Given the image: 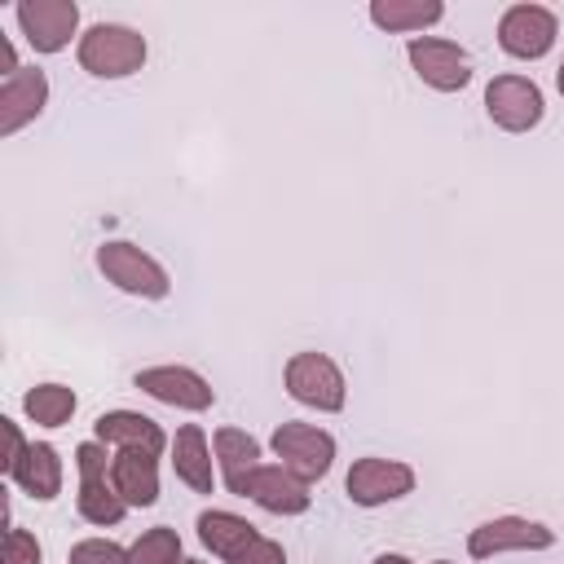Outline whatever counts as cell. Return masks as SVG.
Returning a JSON list of instances; mask_svg holds the SVG:
<instances>
[{
	"instance_id": "obj_9",
	"label": "cell",
	"mask_w": 564,
	"mask_h": 564,
	"mask_svg": "<svg viewBox=\"0 0 564 564\" xmlns=\"http://www.w3.org/2000/svg\"><path fill=\"white\" fill-rule=\"evenodd\" d=\"M555 35H560V22L546 4H511L498 18V44H502L507 57H520V62L546 57Z\"/></svg>"
},
{
	"instance_id": "obj_5",
	"label": "cell",
	"mask_w": 564,
	"mask_h": 564,
	"mask_svg": "<svg viewBox=\"0 0 564 564\" xmlns=\"http://www.w3.org/2000/svg\"><path fill=\"white\" fill-rule=\"evenodd\" d=\"M273 454L282 458V467L291 476H300L304 485L322 480L335 463V436L313 427V423H278L273 427Z\"/></svg>"
},
{
	"instance_id": "obj_2",
	"label": "cell",
	"mask_w": 564,
	"mask_h": 564,
	"mask_svg": "<svg viewBox=\"0 0 564 564\" xmlns=\"http://www.w3.org/2000/svg\"><path fill=\"white\" fill-rule=\"evenodd\" d=\"M75 57L97 79H123L145 66V35H137L132 26H119V22H97L79 35Z\"/></svg>"
},
{
	"instance_id": "obj_10",
	"label": "cell",
	"mask_w": 564,
	"mask_h": 564,
	"mask_svg": "<svg viewBox=\"0 0 564 564\" xmlns=\"http://www.w3.org/2000/svg\"><path fill=\"white\" fill-rule=\"evenodd\" d=\"M485 115L502 132H529V128L542 123L546 101H542V88L533 79H524V75H498L485 88Z\"/></svg>"
},
{
	"instance_id": "obj_18",
	"label": "cell",
	"mask_w": 564,
	"mask_h": 564,
	"mask_svg": "<svg viewBox=\"0 0 564 564\" xmlns=\"http://www.w3.org/2000/svg\"><path fill=\"white\" fill-rule=\"evenodd\" d=\"M172 467H176V476H181L194 494H212L216 471H212V449H207V436H203L198 423H181V427H176Z\"/></svg>"
},
{
	"instance_id": "obj_6",
	"label": "cell",
	"mask_w": 564,
	"mask_h": 564,
	"mask_svg": "<svg viewBox=\"0 0 564 564\" xmlns=\"http://www.w3.org/2000/svg\"><path fill=\"white\" fill-rule=\"evenodd\" d=\"M75 467H79V516L88 524H119L123 511H128V502L115 494V480H110L101 441H84L75 449Z\"/></svg>"
},
{
	"instance_id": "obj_22",
	"label": "cell",
	"mask_w": 564,
	"mask_h": 564,
	"mask_svg": "<svg viewBox=\"0 0 564 564\" xmlns=\"http://www.w3.org/2000/svg\"><path fill=\"white\" fill-rule=\"evenodd\" d=\"M216 458H220V476H225V489H229L238 476L260 467V441L247 436L242 427H220L216 432Z\"/></svg>"
},
{
	"instance_id": "obj_19",
	"label": "cell",
	"mask_w": 564,
	"mask_h": 564,
	"mask_svg": "<svg viewBox=\"0 0 564 564\" xmlns=\"http://www.w3.org/2000/svg\"><path fill=\"white\" fill-rule=\"evenodd\" d=\"M13 480H18L22 494H31V498H40V502L57 498V494H62V458H57V449L44 445V441H40V445H26L22 463L13 467Z\"/></svg>"
},
{
	"instance_id": "obj_4",
	"label": "cell",
	"mask_w": 564,
	"mask_h": 564,
	"mask_svg": "<svg viewBox=\"0 0 564 564\" xmlns=\"http://www.w3.org/2000/svg\"><path fill=\"white\" fill-rule=\"evenodd\" d=\"M286 392L300 401V405H313V410H322V414H335V410H344V397H348V388H344V370L326 357V352H295L291 361H286Z\"/></svg>"
},
{
	"instance_id": "obj_1",
	"label": "cell",
	"mask_w": 564,
	"mask_h": 564,
	"mask_svg": "<svg viewBox=\"0 0 564 564\" xmlns=\"http://www.w3.org/2000/svg\"><path fill=\"white\" fill-rule=\"evenodd\" d=\"M198 538L225 564H286V551L273 538L256 533V524H247L234 511H203L198 516Z\"/></svg>"
},
{
	"instance_id": "obj_8",
	"label": "cell",
	"mask_w": 564,
	"mask_h": 564,
	"mask_svg": "<svg viewBox=\"0 0 564 564\" xmlns=\"http://www.w3.org/2000/svg\"><path fill=\"white\" fill-rule=\"evenodd\" d=\"M229 494L251 498V502L264 507L269 516H300V511H308V502H313L308 485H304L300 476H291L282 463H278V467H269V463L251 467L247 476H238V480L229 485Z\"/></svg>"
},
{
	"instance_id": "obj_25",
	"label": "cell",
	"mask_w": 564,
	"mask_h": 564,
	"mask_svg": "<svg viewBox=\"0 0 564 564\" xmlns=\"http://www.w3.org/2000/svg\"><path fill=\"white\" fill-rule=\"evenodd\" d=\"M40 542H35V533H26V529H18V524H9L4 529V546H0V564H40Z\"/></svg>"
},
{
	"instance_id": "obj_17",
	"label": "cell",
	"mask_w": 564,
	"mask_h": 564,
	"mask_svg": "<svg viewBox=\"0 0 564 564\" xmlns=\"http://www.w3.org/2000/svg\"><path fill=\"white\" fill-rule=\"evenodd\" d=\"M97 441L101 445H119V449H145V454H159L167 445L163 427L150 419V414H137V410H110L93 423Z\"/></svg>"
},
{
	"instance_id": "obj_13",
	"label": "cell",
	"mask_w": 564,
	"mask_h": 564,
	"mask_svg": "<svg viewBox=\"0 0 564 564\" xmlns=\"http://www.w3.org/2000/svg\"><path fill=\"white\" fill-rule=\"evenodd\" d=\"M18 26L35 53H62L79 26V4L75 0H22Z\"/></svg>"
},
{
	"instance_id": "obj_3",
	"label": "cell",
	"mask_w": 564,
	"mask_h": 564,
	"mask_svg": "<svg viewBox=\"0 0 564 564\" xmlns=\"http://www.w3.org/2000/svg\"><path fill=\"white\" fill-rule=\"evenodd\" d=\"M97 269L106 273V282H115L119 291L141 295V300H163L172 291L167 269L132 242H101L97 247Z\"/></svg>"
},
{
	"instance_id": "obj_14",
	"label": "cell",
	"mask_w": 564,
	"mask_h": 564,
	"mask_svg": "<svg viewBox=\"0 0 564 564\" xmlns=\"http://www.w3.org/2000/svg\"><path fill=\"white\" fill-rule=\"evenodd\" d=\"M132 383L141 392H150L154 401L176 405V410H207L216 401V388L189 366H150V370H137Z\"/></svg>"
},
{
	"instance_id": "obj_29",
	"label": "cell",
	"mask_w": 564,
	"mask_h": 564,
	"mask_svg": "<svg viewBox=\"0 0 564 564\" xmlns=\"http://www.w3.org/2000/svg\"><path fill=\"white\" fill-rule=\"evenodd\" d=\"M555 84H560V97H564V62H560V70H555Z\"/></svg>"
},
{
	"instance_id": "obj_26",
	"label": "cell",
	"mask_w": 564,
	"mask_h": 564,
	"mask_svg": "<svg viewBox=\"0 0 564 564\" xmlns=\"http://www.w3.org/2000/svg\"><path fill=\"white\" fill-rule=\"evenodd\" d=\"M0 432H4V458H0V467H4V476H13V467L26 454V441H22V432H18L13 419H0Z\"/></svg>"
},
{
	"instance_id": "obj_12",
	"label": "cell",
	"mask_w": 564,
	"mask_h": 564,
	"mask_svg": "<svg viewBox=\"0 0 564 564\" xmlns=\"http://www.w3.org/2000/svg\"><path fill=\"white\" fill-rule=\"evenodd\" d=\"M555 542V533L542 520H524V516H498L471 529L467 538V555L471 560H489L502 551H546Z\"/></svg>"
},
{
	"instance_id": "obj_24",
	"label": "cell",
	"mask_w": 564,
	"mask_h": 564,
	"mask_svg": "<svg viewBox=\"0 0 564 564\" xmlns=\"http://www.w3.org/2000/svg\"><path fill=\"white\" fill-rule=\"evenodd\" d=\"M70 564H128V551L110 538H84L70 546Z\"/></svg>"
},
{
	"instance_id": "obj_15",
	"label": "cell",
	"mask_w": 564,
	"mask_h": 564,
	"mask_svg": "<svg viewBox=\"0 0 564 564\" xmlns=\"http://www.w3.org/2000/svg\"><path fill=\"white\" fill-rule=\"evenodd\" d=\"M48 106V75L40 66H22L0 84V137H13Z\"/></svg>"
},
{
	"instance_id": "obj_27",
	"label": "cell",
	"mask_w": 564,
	"mask_h": 564,
	"mask_svg": "<svg viewBox=\"0 0 564 564\" xmlns=\"http://www.w3.org/2000/svg\"><path fill=\"white\" fill-rule=\"evenodd\" d=\"M18 70H22V66H18V53H13V44L0 35V75H4V79H13Z\"/></svg>"
},
{
	"instance_id": "obj_30",
	"label": "cell",
	"mask_w": 564,
	"mask_h": 564,
	"mask_svg": "<svg viewBox=\"0 0 564 564\" xmlns=\"http://www.w3.org/2000/svg\"><path fill=\"white\" fill-rule=\"evenodd\" d=\"M181 564H203V560H181Z\"/></svg>"
},
{
	"instance_id": "obj_28",
	"label": "cell",
	"mask_w": 564,
	"mask_h": 564,
	"mask_svg": "<svg viewBox=\"0 0 564 564\" xmlns=\"http://www.w3.org/2000/svg\"><path fill=\"white\" fill-rule=\"evenodd\" d=\"M375 564H414V560H405V555H397V551H383V555H375Z\"/></svg>"
},
{
	"instance_id": "obj_23",
	"label": "cell",
	"mask_w": 564,
	"mask_h": 564,
	"mask_svg": "<svg viewBox=\"0 0 564 564\" xmlns=\"http://www.w3.org/2000/svg\"><path fill=\"white\" fill-rule=\"evenodd\" d=\"M128 564H181V538H176V529H167V524L145 529L128 546Z\"/></svg>"
},
{
	"instance_id": "obj_7",
	"label": "cell",
	"mask_w": 564,
	"mask_h": 564,
	"mask_svg": "<svg viewBox=\"0 0 564 564\" xmlns=\"http://www.w3.org/2000/svg\"><path fill=\"white\" fill-rule=\"evenodd\" d=\"M405 57L414 66V75L436 88V93H463L471 84V57L454 44V40H441V35H414L405 44Z\"/></svg>"
},
{
	"instance_id": "obj_21",
	"label": "cell",
	"mask_w": 564,
	"mask_h": 564,
	"mask_svg": "<svg viewBox=\"0 0 564 564\" xmlns=\"http://www.w3.org/2000/svg\"><path fill=\"white\" fill-rule=\"evenodd\" d=\"M22 410L40 427H62L75 414V388H66V383H35L22 397Z\"/></svg>"
},
{
	"instance_id": "obj_20",
	"label": "cell",
	"mask_w": 564,
	"mask_h": 564,
	"mask_svg": "<svg viewBox=\"0 0 564 564\" xmlns=\"http://www.w3.org/2000/svg\"><path fill=\"white\" fill-rule=\"evenodd\" d=\"M445 18L441 0H370V22L379 31H427Z\"/></svg>"
},
{
	"instance_id": "obj_31",
	"label": "cell",
	"mask_w": 564,
	"mask_h": 564,
	"mask_svg": "<svg viewBox=\"0 0 564 564\" xmlns=\"http://www.w3.org/2000/svg\"><path fill=\"white\" fill-rule=\"evenodd\" d=\"M436 564H449V560H436Z\"/></svg>"
},
{
	"instance_id": "obj_16",
	"label": "cell",
	"mask_w": 564,
	"mask_h": 564,
	"mask_svg": "<svg viewBox=\"0 0 564 564\" xmlns=\"http://www.w3.org/2000/svg\"><path fill=\"white\" fill-rule=\"evenodd\" d=\"M159 454H145V449H119L110 458V480H115V494L128 502V507H154L159 502Z\"/></svg>"
},
{
	"instance_id": "obj_11",
	"label": "cell",
	"mask_w": 564,
	"mask_h": 564,
	"mask_svg": "<svg viewBox=\"0 0 564 564\" xmlns=\"http://www.w3.org/2000/svg\"><path fill=\"white\" fill-rule=\"evenodd\" d=\"M348 498L357 507H383V502H397L414 489V467L401 463V458H357L348 467V480H344Z\"/></svg>"
}]
</instances>
